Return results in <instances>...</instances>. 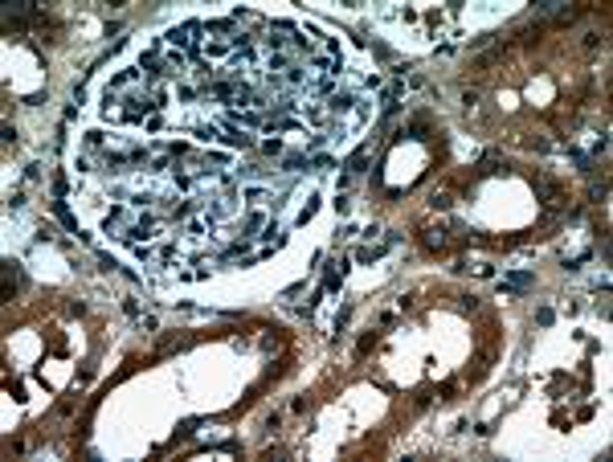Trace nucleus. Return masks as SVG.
<instances>
[{"mask_svg":"<svg viewBox=\"0 0 613 462\" xmlns=\"http://www.w3.org/2000/svg\"><path fill=\"white\" fill-rule=\"evenodd\" d=\"M209 33H225V25H209ZM229 37H213V49H225Z\"/></svg>","mask_w":613,"mask_h":462,"instance_id":"1","label":"nucleus"}]
</instances>
